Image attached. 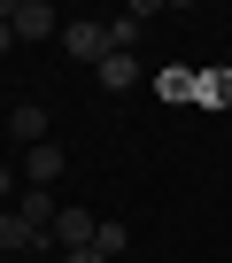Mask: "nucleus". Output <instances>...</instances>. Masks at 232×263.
Instances as JSON below:
<instances>
[{
	"mask_svg": "<svg viewBox=\"0 0 232 263\" xmlns=\"http://www.w3.org/2000/svg\"><path fill=\"white\" fill-rule=\"evenodd\" d=\"M194 101H201V108H232V70H201Z\"/></svg>",
	"mask_w": 232,
	"mask_h": 263,
	"instance_id": "nucleus-9",
	"label": "nucleus"
},
{
	"mask_svg": "<svg viewBox=\"0 0 232 263\" xmlns=\"http://www.w3.org/2000/svg\"><path fill=\"white\" fill-rule=\"evenodd\" d=\"M194 85H201V70H186V62H163L155 70V93L163 101H194Z\"/></svg>",
	"mask_w": 232,
	"mask_h": 263,
	"instance_id": "nucleus-7",
	"label": "nucleus"
},
{
	"mask_svg": "<svg viewBox=\"0 0 232 263\" xmlns=\"http://www.w3.org/2000/svg\"><path fill=\"white\" fill-rule=\"evenodd\" d=\"M0 16H8L16 39H47V31H62V16L47 8V0H0Z\"/></svg>",
	"mask_w": 232,
	"mask_h": 263,
	"instance_id": "nucleus-1",
	"label": "nucleus"
},
{
	"mask_svg": "<svg viewBox=\"0 0 232 263\" xmlns=\"http://www.w3.org/2000/svg\"><path fill=\"white\" fill-rule=\"evenodd\" d=\"M8 132H16L24 147H39V140H47V108H39V101H16V108H8Z\"/></svg>",
	"mask_w": 232,
	"mask_h": 263,
	"instance_id": "nucleus-6",
	"label": "nucleus"
},
{
	"mask_svg": "<svg viewBox=\"0 0 232 263\" xmlns=\"http://www.w3.org/2000/svg\"><path fill=\"white\" fill-rule=\"evenodd\" d=\"M8 47H16V31H8V16H0V54H8Z\"/></svg>",
	"mask_w": 232,
	"mask_h": 263,
	"instance_id": "nucleus-12",
	"label": "nucleus"
},
{
	"mask_svg": "<svg viewBox=\"0 0 232 263\" xmlns=\"http://www.w3.org/2000/svg\"><path fill=\"white\" fill-rule=\"evenodd\" d=\"M62 47H70L78 62H101V54H108V24H62Z\"/></svg>",
	"mask_w": 232,
	"mask_h": 263,
	"instance_id": "nucleus-3",
	"label": "nucleus"
},
{
	"mask_svg": "<svg viewBox=\"0 0 232 263\" xmlns=\"http://www.w3.org/2000/svg\"><path fill=\"white\" fill-rule=\"evenodd\" d=\"M62 163H70V155H62V147H54V140H39V147H24V178H31V186H39V194H47V186H54V178H62Z\"/></svg>",
	"mask_w": 232,
	"mask_h": 263,
	"instance_id": "nucleus-2",
	"label": "nucleus"
},
{
	"mask_svg": "<svg viewBox=\"0 0 232 263\" xmlns=\"http://www.w3.org/2000/svg\"><path fill=\"white\" fill-rule=\"evenodd\" d=\"M93 248H101V255L116 263V255H124V248H132V232H124V224H116V217H101V232H93Z\"/></svg>",
	"mask_w": 232,
	"mask_h": 263,
	"instance_id": "nucleus-10",
	"label": "nucleus"
},
{
	"mask_svg": "<svg viewBox=\"0 0 232 263\" xmlns=\"http://www.w3.org/2000/svg\"><path fill=\"white\" fill-rule=\"evenodd\" d=\"M62 263H108V255H101V248H70Z\"/></svg>",
	"mask_w": 232,
	"mask_h": 263,
	"instance_id": "nucleus-11",
	"label": "nucleus"
},
{
	"mask_svg": "<svg viewBox=\"0 0 232 263\" xmlns=\"http://www.w3.org/2000/svg\"><path fill=\"white\" fill-rule=\"evenodd\" d=\"M93 232H101V217H93V209H62V217H54L62 255H70V248H93Z\"/></svg>",
	"mask_w": 232,
	"mask_h": 263,
	"instance_id": "nucleus-4",
	"label": "nucleus"
},
{
	"mask_svg": "<svg viewBox=\"0 0 232 263\" xmlns=\"http://www.w3.org/2000/svg\"><path fill=\"white\" fill-rule=\"evenodd\" d=\"M101 85L108 93H132L140 85V54H101Z\"/></svg>",
	"mask_w": 232,
	"mask_h": 263,
	"instance_id": "nucleus-8",
	"label": "nucleus"
},
{
	"mask_svg": "<svg viewBox=\"0 0 232 263\" xmlns=\"http://www.w3.org/2000/svg\"><path fill=\"white\" fill-rule=\"evenodd\" d=\"M31 248H47V232H31L16 209H0V255H31Z\"/></svg>",
	"mask_w": 232,
	"mask_h": 263,
	"instance_id": "nucleus-5",
	"label": "nucleus"
}]
</instances>
